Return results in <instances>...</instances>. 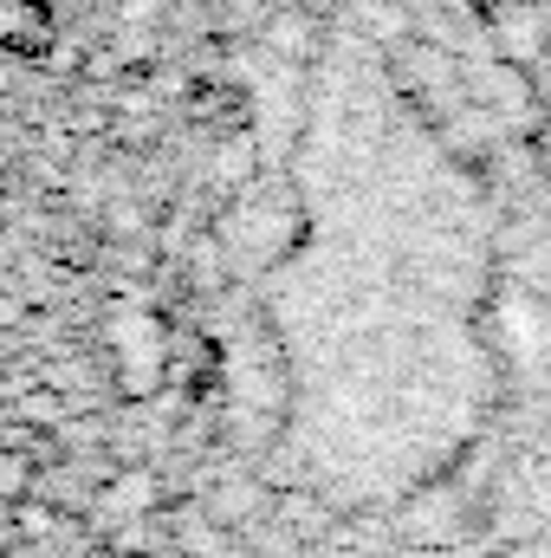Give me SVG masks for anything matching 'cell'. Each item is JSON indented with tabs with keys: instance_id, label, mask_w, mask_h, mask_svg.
Instances as JSON below:
<instances>
[{
	"instance_id": "cell-2",
	"label": "cell",
	"mask_w": 551,
	"mask_h": 558,
	"mask_svg": "<svg viewBox=\"0 0 551 558\" xmlns=\"http://www.w3.org/2000/svg\"><path fill=\"white\" fill-rule=\"evenodd\" d=\"M39 487V461L26 448H0V507H26Z\"/></svg>"
},
{
	"instance_id": "cell-1",
	"label": "cell",
	"mask_w": 551,
	"mask_h": 558,
	"mask_svg": "<svg viewBox=\"0 0 551 558\" xmlns=\"http://www.w3.org/2000/svg\"><path fill=\"white\" fill-rule=\"evenodd\" d=\"M59 39V20L46 0H0V52L7 59H46Z\"/></svg>"
},
{
	"instance_id": "cell-3",
	"label": "cell",
	"mask_w": 551,
	"mask_h": 558,
	"mask_svg": "<svg viewBox=\"0 0 551 558\" xmlns=\"http://www.w3.org/2000/svg\"><path fill=\"white\" fill-rule=\"evenodd\" d=\"M0 195H7V169H0Z\"/></svg>"
}]
</instances>
